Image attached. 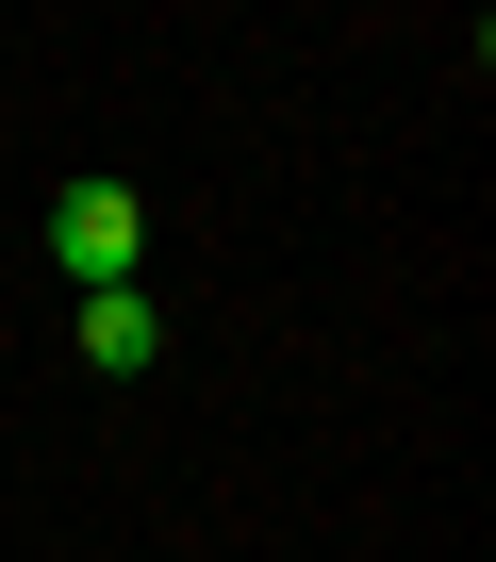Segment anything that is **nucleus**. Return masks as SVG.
Masks as SVG:
<instances>
[{"label":"nucleus","mask_w":496,"mask_h":562,"mask_svg":"<svg viewBox=\"0 0 496 562\" xmlns=\"http://www.w3.org/2000/svg\"><path fill=\"white\" fill-rule=\"evenodd\" d=\"M133 248H149V199H133V182H67V199H50V265L83 281V299L133 281Z\"/></svg>","instance_id":"1"},{"label":"nucleus","mask_w":496,"mask_h":562,"mask_svg":"<svg viewBox=\"0 0 496 562\" xmlns=\"http://www.w3.org/2000/svg\"><path fill=\"white\" fill-rule=\"evenodd\" d=\"M83 364H100V381L166 364V299H149V281H100V299H83Z\"/></svg>","instance_id":"2"}]
</instances>
